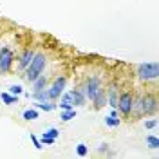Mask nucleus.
<instances>
[{
	"mask_svg": "<svg viewBox=\"0 0 159 159\" xmlns=\"http://www.w3.org/2000/svg\"><path fill=\"white\" fill-rule=\"evenodd\" d=\"M157 112V98H156V94H152V92H147V94H143L141 98H134V105H132V114H136V116H154ZM136 118V119H138Z\"/></svg>",
	"mask_w": 159,
	"mask_h": 159,
	"instance_id": "obj_1",
	"label": "nucleus"
},
{
	"mask_svg": "<svg viewBox=\"0 0 159 159\" xmlns=\"http://www.w3.org/2000/svg\"><path fill=\"white\" fill-rule=\"evenodd\" d=\"M45 63H47L45 54H43V52H36V54H34V58L31 60V63L25 67V70H24V72H25V74H24V76H25V80H27L29 83H33V81L38 78L42 72H43V69H45Z\"/></svg>",
	"mask_w": 159,
	"mask_h": 159,
	"instance_id": "obj_2",
	"label": "nucleus"
},
{
	"mask_svg": "<svg viewBox=\"0 0 159 159\" xmlns=\"http://www.w3.org/2000/svg\"><path fill=\"white\" fill-rule=\"evenodd\" d=\"M159 76L157 61H145L138 65V78L141 81H154Z\"/></svg>",
	"mask_w": 159,
	"mask_h": 159,
	"instance_id": "obj_3",
	"label": "nucleus"
},
{
	"mask_svg": "<svg viewBox=\"0 0 159 159\" xmlns=\"http://www.w3.org/2000/svg\"><path fill=\"white\" fill-rule=\"evenodd\" d=\"M132 105H134V94H132L130 90H125V92L119 94L116 110H119L125 118H129L130 114H132Z\"/></svg>",
	"mask_w": 159,
	"mask_h": 159,
	"instance_id": "obj_4",
	"label": "nucleus"
},
{
	"mask_svg": "<svg viewBox=\"0 0 159 159\" xmlns=\"http://www.w3.org/2000/svg\"><path fill=\"white\" fill-rule=\"evenodd\" d=\"M101 87H103V85H101V78H99V76H89L87 81H85V85L81 87V90H83L85 98L89 99V101H92V99L96 98V94H98V90L101 89Z\"/></svg>",
	"mask_w": 159,
	"mask_h": 159,
	"instance_id": "obj_5",
	"label": "nucleus"
},
{
	"mask_svg": "<svg viewBox=\"0 0 159 159\" xmlns=\"http://www.w3.org/2000/svg\"><path fill=\"white\" fill-rule=\"evenodd\" d=\"M15 63V52L9 47H2L0 49V72L2 74H9Z\"/></svg>",
	"mask_w": 159,
	"mask_h": 159,
	"instance_id": "obj_6",
	"label": "nucleus"
},
{
	"mask_svg": "<svg viewBox=\"0 0 159 159\" xmlns=\"http://www.w3.org/2000/svg\"><path fill=\"white\" fill-rule=\"evenodd\" d=\"M65 85H67V78H65V76H58V78L54 80V83L51 85V89H47V92H49V98L51 99H58L60 96L63 94Z\"/></svg>",
	"mask_w": 159,
	"mask_h": 159,
	"instance_id": "obj_7",
	"label": "nucleus"
},
{
	"mask_svg": "<svg viewBox=\"0 0 159 159\" xmlns=\"http://www.w3.org/2000/svg\"><path fill=\"white\" fill-rule=\"evenodd\" d=\"M34 49H31V47H27V49L22 51V54L18 56V70H25V67L31 63V60L34 58Z\"/></svg>",
	"mask_w": 159,
	"mask_h": 159,
	"instance_id": "obj_8",
	"label": "nucleus"
},
{
	"mask_svg": "<svg viewBox=\"0 0 159 159\" xmlns=\"http://www.w3.org/2000/svg\"><path fill=\"white\" fill-rule=\"evenodd\" d=\"M69 99H70V103H72V107H83L85 101H87V98H85V94H83L81 89L69 90Z\"/></svg>",
	"mask_w": 159,
	"mask_h": 159,
	"instance_id": "obj_9",
	"label": "nucleus"
},
{
	"mask_svg": "<svg viewBox=\"0 0 159 159\" xmlns=\"http://www.w3.org/2000/svg\"><path fill=\"white\" fill-rule=\"evenodd\" d=\"M105 92H107V103H109L112 109H116L118 107V98H119L118 87L116 85H110L109 89H105Z\"/></svg>",
	"mask_w": 159,
	"mask_h": 159,
	"instance_id": "obj_10",
	"label": "nucleus"
},
{
	"mask_svg": "<svg viewBox=\"0 0 159 159\" xmlns=\"http://www.w3.org/2000/svg\"><path fill=\"white\" fill-rule=\"evenodd\" d=\"M92 103H94V109H103L107 105V92H105L103 87L98 90V94H96V98L92 99Z\"/></svg>",
	"mask_w": 159,
	"mask_h": 159,
	"instance_id": "obj_11",
	"label": "nucleus"
},
{
	"mask_svg": "<svg viewBox=\"0 0 159 159\" xmlns=\"http://www.w3.org/2000/svg\"><path fill=\"white\" fill-rule=\"evenodd\" d=\"M47 83H49V78L45 76V74H40L38 78L33 81V92H36V90H42L47 87Z\"/></svg>",
	"mask_w": 159,
	"mask_h": 159,
	"instance_id": "obj_12",
	"label": "nucleus"
},
{
	"mask_svg": "<svg viewBox=\"0 0 159 159\" xmlns=\"http://www.w3.org/2000/svg\"><path fill=\"white\" fill-rule=\"evenodd\" d=\"M0 98H2V101H4L6 105L18 103V96H15V94H11V92H2V94H0Z\"/></svg>",
	"mask_w": 159,
	"mask_h": 159,
	"instance_id": "obj_13",
	"label": "nucleus"
},
{
	"mask_svg": "<svg viewBox=\"0 0 159 159\" xmlns=\"http://www.w3.org/2000/svg\"><path fill=\"white\" fill-rule=\"evenodd\" d=\"M33 98L38 99V101H51L47 89H42V90H36V92H33Z\"/></svg>",
	"mask_w": 159,
	"mask_h": 159,
	"instance_id": "obj_14",
	"label": "nucleus"
},
{
	"mask_svg": "<svg viewBox=\"0 0 159 159\" xmlns=\"http://www.w3.org/2000/svg\"><path fill=\"white\" fill-rule=\"evenodd\" d=\"M105 125H107L109 129H118L119 125H121V121H119L118 116H107V118H105Z\"/></svg>",
	"mask_w": 159,
	"mask_h": 159,
	"instance_id": "obj_15",
	"label": "nucleus"
},
{
	"mask_svg": "<svg viewBox=\"0 0 159 159\" xmlns=\"http://www.w3.org/2000/svg\"><path fill=\"white\" fill-rule=\"evenodd\" d=\"M72 118H76V110L74 109L61 110V112H60V119H61V121H70Z\"/></svg>",
	"mask_w": 159,
	"mask_h": 159,
	"instance_id": "obj_16",
	"label": "nucleus"
},
{
	"mask_svg": "<svg viewBox=\"0 0 159 159\" xmlns=\"http://www.w3.org/2000/svg\"><path fill=\"white\" fill-rule=\"evenodd\" d=\"M22 118L25 119V121H33V119L38 118V110H36V109H27V110H24Z\"/></svg>",
	"mask_w": 159,
	"mask_h": 159,
	"instance_id": "obj_17",
	"label": "nucleus"
},
{
	"mask_svg": "<svg viewBox=\"0 0 159 159\" xmlns=\"http://www.w3.org/2000/svg\"><path fill=\"white\" fill-rule=\"evenodd\" d=\"M145 141H147V147H148V148H152V150H157L159 148V139L156 138V136H152V134H150V136H147Z\"/></svg>",
	"mask_w": 159,
	"mask_h": 159,
	"instance_id": "obj_18",
	"label": "nucleus"
},
{
	"mask_svg": "<svg viewBox=\"0 0 159 159\" xmlns=\"http://www.w3.org/2000/svg\"><path fill=\"white\" fill-rule=\"evenodd\" d=\"M36 107L42 110H45V112H51V110L56 109V105L54 103H51V101H40V103H36Z\"/></svg>",
	"mask_w": 159,
	"mask_h": 159,
	"instance_id": "obj_19",
	"label": "nucleus"
},
{
	"mask_svg": "<svg viewBox=\"0 0 159 159\" xmlns=\"http://www.w3.org/2000/svg\"><path fill=\"white\" fill-rule=\"evenodd\" d=\"M76 154H78L80 157H85V156L89 154V148H87V145H83V143H80L78 147H76Z\"/></svg>",
	"mask_w": 159,
	"mask_h": 159,
	"instance_id": "obj_20",
	"label": "nucleus"
},
{
	"mask_svg": "<svg viewBox=\"0 0 159 159\" xmlns=\"http://www.w3.org/2000/svg\"><path fill=\"white\" fill-rule=\"evenodd\" d=\"M54 141H56L54 138H49V136H45V134H42V139H40V143H42V145H47V147L54 145Z\"/></svg>",
	"mask_w": 159,
	"mask_h": 159,
	"instance_id": "obj_21",
	"label": "nucleus"
},
{
	"mask_svg": "<svg viewBox=\"0 0 159 159\" xmlns=\"http://www.w3.org/2000/svg\"><path fill=\"white\" fill-rule=\"evenodd\" d=\"M9 92L11 94H15V96H20V94H24V89H22V85H11Z\"/></svg>",
	"mask_w": 159,
	"mask_h": 159,
	"instance_id": "obj_22",
	"label": "nucleus"
},
{
	"mask_svg": "<svg viewBox=\"0 0 159 159\" xmlns=\"http://www.w3.org/2000/svg\"><path fill=\"white\" fill-rule=\"evenodd\" d=\"M43 134H45V136H49V138H54V139L60 138V130L54 129V127H52V129H49L47 132H43Z\"/></svg>",
	"mask_w": 159,
	"mask_h": 159,
	"instance_id": "obj_23",
	"label": "nucleus"
},
{
	"mask_svg": "<svg viewBox=\"0 0 159 159\" xmlns=\"http://www.w3.org/2000/svg\"><path fill=\"white\" fill-rule=\"evenodd\" d=\"M29 138H31V141H33V145H34V148H36V150H42V148H43V145H42V143H40V139L36 138V136H34V134H31Z\"/></svg>",
	"mask_w": 159,
	"mask_h": 159,
	"instance_id": "obj_24",
	"label": "nucleus"
},
{
	"mask_svg": "<svg viewBox=\"0 0 159 159\" xmlns=\"http://www.w3.org/2000/svg\"><path fill=\"white\" fill-rule=\"evenodd\" d=\"M145 127L148 130L156 129V127H157V119H148V121H145Z\"/></svg>",
	"mask_w": 159,
	"mask_h": 159,
	"instance_id": "obj_25",
	"label": "nucleus"
},
{
	"mask_svg": "<svg viewBox=\"0 0 159 159\" xmlns=\"http://www.w3.org/2000/svg\"><path fill=\"white\" fill-rule=\"evenodd\" d=\"M69 109H74L70 103H67V101H61L60 103V110H69Z\"/></svg>",
	"mask_w": 159,
	"mask_h": 159,
	"instance_id": "obj_26",
	"label": "nucleus"
},
{
	"mask_svg": "<svg viewBox=\"0 0 159 159\" xmlns=\"http://www.w3.org/2000/svg\"><path fill=\"white\" fill-rule=\"evenodd\" d=\"M98 152H99V154H103V152H107V145H105V143H103V145H99Z\"/></svg>",
	"mask_w": 159,
	"mask_h": 159,
	"instance_id": "obj_27",
	"label": "nucleus"
}]
</instances>
